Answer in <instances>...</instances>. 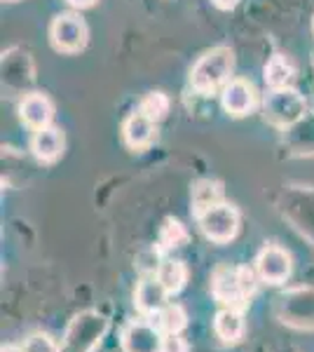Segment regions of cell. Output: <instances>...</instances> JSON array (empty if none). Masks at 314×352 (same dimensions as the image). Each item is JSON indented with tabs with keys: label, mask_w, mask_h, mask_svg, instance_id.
I'll return each instance as SVG.
<instances>
[{
	"label": "cell",
	"mask_w": 314,
	"mask_h": 352,
	"mask_svg": "<svg viewBox=\"0 0 314 352\" xmlns=\"http://www.w3.org/2000/svg\"><path fill=\"white\" fill-rule=\"evenodd\" d=\"M0 352H24V348H21V345H3Z\"/></svg>",
	"instance_id": "25"
},
{
	"label": "cell",
	"mask_w": 314,
	"mask_h": 352,
	"mask_svg": "<svg viewBox=\"0 0 314 352\" xmlns=\"http://www.w3.org/2000/svg\"><path fill=\"white\" fill-rule=\"evenodd\" d=\"M134 303L144 315L155 317L157 312L169 303V292L162 287V282H159L155 275H148L136 285Z\"/></svg>",
	"instance_id": "11"
},
{
	"label": "cell",
	"mask_w": 314,
	"mask_h": 352,
	"mask_svg": "<svg viewBox=\"0 0 314 352\" xmlns=\"http://www.w3.org/2000/svg\"><path fill=\"white\" fill-rule=\"evenodd\" d=\"M262 118L265 122H270L272 127L287 129L293 127L295 122H300L307 113V101L300 92H295L293 87H282V89H270L265 94L260 104Z\"/></svg>",
	"instance_id": "3"
},
{
	"label": "cell",
	"mask_w": 314,
	"mask_h": 352,
	"mask_svg": "<svg viewBox=\"0 0 314 352\" xmlns=\"http://www.w3.org/2000/svg\"><path fill=\"white\" fill-rule=\"evenodd\" d=\"M159 352H188V343L181 338V333H164Z\"/></svg>",
	"instance_id": "22"
},
{
	"label": "cell",
	"mask_w": 314,
	"mask_h": 352,
	"mask_svg": "<svg viewBox=\"0 0 314 352\" xmlns=\"http://www.w3.org/2000/svg\"><path fill=\"white\" fill-rule=\"evenodd\" d=\"M312 26H314V21H312Z\"/></svg>",
	"instance_id": "27"
},
{
	"label": "cell",
	"mask_w": 314,
	"mask_h": 352,
	"mask_svg": "<svg viewBox=\"0 0 314 352\" xmlns=\"http://www.w3.org/2000/svg\"><path fill=\"white\" fill-rule=\"evenodd\" d=\"M188 242V230L181 221L176 219H167L159 230V244L162 249H176V247H183Z\"/></svg>",
	"instance_id": "19"
},
{
	"label": "cell",
	"mask_w": 314,
	"mask_h": 352,
	"mask_svg": "<svg viewBox=\"0 0 314 352\" xmlns=\"http://www.w3.org/2000/svg\"><path fill=\"white\" fill-rule=\"evenodd\" d=\"M221 104L225 109L227 116L232 118H244L258 104V96H256V87L244 78H232L225 87L221 89Z\"/></svg>",
	"instance_id": "8"
},
{
	"label": "cell",
	"mask_w": 314,
	"mask_h": 352,
	"mask_svg": "<svg viewBox=\"0 0 314 352\" xmlns=\"http://www.w3.org/2000/svg\"><path fill=\"white\" fill-rule=\"evenodd\" d=\"M71 8H76V10H87V8H92V5L96 3V0H66Z\"/></svg>",
	"instance_id": "23"
},
{
	"label": "cell",
	"mask_w": 314,
	"mask_h": 352,
	"mask_svg": "<svg viewBox=\"0 0 314 352\" xmlns=\"http://www.w3.org/2000/svg\"><path fill=\"white\" fill-rule=\"evenodd\" d=\"M106 320L99 315H87L76 317V322L71 324V331H68V348H73V352H87L94 348L96 340H101V336L106 333Z\"/></svg>",
	"instance_id": "9"
},
{
	"label": "cell",
	"mask_w": 314,
	"mask_h": 352,
	"mask_svg": "<svg viewBox=\"0 0 314 352\" xmlns=\"http://www.w3.org/2000/svg\"><path fill=\"white\" fill-rule=\"evenodd\" d=\"M139 111L144 113V116L150 118L153 122L164 120V116L169 113V99H167V94H162V92H150V94H146V99L141 101Z\"/></svg>",
	"instance_id": "20"
},
{
	"label": "cell",
	"mask_w": 314,
	"mask_h": 352,
	"mask_svg": "<svg viewBox=\"0 0 314 352\" xmlns=\"http://www.w3.org/2000/svg\"><path fill=\"white\" fill-rule=\"evenodd\" d=\"M64 146H66L64 132H61L59 127H54V124H47V127H43V129H36L31 136L33 155L45 164L59 160L61 153H64Z\"/></svg>",
	"instance_id": "12"
},
{
	"label": "cell",
	"mask_w": 314,
	"mask_h": 352,
	"mask_svg": "<svg viewBox=\"0 0 314 352\" xmlns=\"http://www.w3.org/2000/svg\"><path fill=\"white\" fill-rule=\"evenodd\" d=\"M19 118L28 129H33V132L52 124L54 106H52V101H49V96L43 92L26 94L19 104Z\"/></svg>",
	"instance_id": "10"
},
{
	"label": "cell",
	"mask_w": 314,
	"mask_h": 352,
	"mask_svg": "<svg viewBox=\"0 0 314 352\" xmlns=\"http://www.w3.org/2000/svg\"><path fill=\"white\" fill-rule=\"evenodd\" d=\"M10 3H14V0H10Z\"/></svg>",
	"instance_id": "26"
},
{
	"label": "cell",
	"mask_w": 314,
	"mask_h": 352,
	"mask_svg": "<svg viewBox=\"0 0 314 352\" xmlns=\"http://www.w3.org/2000/svg\"><path fill=\"white\" fill-rule=\"evenodd\" d=\"M153 322L162 333H181L188 324V315L179 303H167L153 317Z\"/></svg>",
	"instance_id": "18"
},
{
	"label": "cell",
	"mask_w": 314,
	"mask_h": 352,
	"mask_svg": "<svg viewBox=\"0 0 314 352\" xmlns=\"http://www.w3.org/2000/svg\"><path fill=\"white\" fill-rule=\"evenodd\" d=\"M258 272L249 265H218L211 275V294L223 305L244 310L258 289Z\"/></svg>",
	"instance_id": "1"
},
{
	"label": "cell",
	"mask_w": 314,
	"mask_h": 352,
	"mask_svg": "<svg viewBox=\"0 0 314 352\" xmlns=\"http://www.w3.org/2000/svg\"><path fill=\"white\" fill-rule=\"evenodd\" d=\"M155 124L141 111L131 113L122 124V141L131 151H144L155 141Z\"/></svg>",
	"instance_id": "13"
},
{
	"label": "cell",
	"mask_w": 314,
	"mask_h": 352,
	"mask_svg": "<svg viewBox=\"0 0 314 352\" xmlns=\"http://www.w3.org/2000/svg\"><path fill=\"white\" fill-rule=\"evenodd\" d=\"M235 54L230 47H214L197 59L190 71V87L197 94H216L232 80Z\"/></svg>",
	"instance_id": "2"
},
{
	"label": "cell",
	"mask_w": 314,
	"mask_h": 352,
	"mask_svg": "<svg viewBox=\"0 0 314 352\" xmlns=\"http://www.w3.org/2000/svg\"><path fill=\"white\" fill-rule=\"evenodd\" d=\"M237 3H239V0H214V5H216V8H221V10H232Z\"/></svg>",
	"instance_id": "24"
},
{
	"label": "cell",
	"mask_w": 314,
	"mask_h": 352,
	"mask_svg": "<svg viewBox=\"0 0 314 352\" xmlns=\"http://www.w3.org/2000/svg\"><path fill=\"white\" fill-rule=\"evenodd\" d=\"M214 331L223 343H239L247 331V322H244V312L239 308H223L214 315Z\"/></svg>",
	"instance_id": "14"
},
{
	"label": "cell",
	"mask_w": 314,
	"mask_h": 352,
	"mask_svg": "<svg viewBox=\"0 0 314 352\" xmlns=\"http://www.w3.org/2000/svg\"><path fill=\"white\" fill-rule=\"evenodd\" d=\"M293 64L282 54H275L265 66V82L270 89H282V87H291V80H293Z\"/></svg>",
	"instance_id": "16"
},
{
	"label": "cell",
	"mask_w": 314,
	"mask_h": 352,
	"mask_svg": "<svg viewBox=\"0 0 314 352\" xmlns=\"http://www.w3.org/2000/svg\"><path fill=\"white\" fill-rule=\"evenodd\" d=\"M197 226L207 240L216 244H225L235 240L239 232V212L232 204L221 202L197 214Z\"/></svg>",
	"instance_id": "4"
},
{
	"label": "cell",
	"mask_w": 314,
	"mask_h": 352,
	"mask_svg": "<svg viewBox=\"0 0 314 352\" xmlns=\"http://www.w3.org/2000/svg\"><path fill=\"white\" fill-rule=\"evenodd\" d=\"M155 277L162 282V287L169 292V296H176L179 292H183L186 282H188V268L183 261L179 258H167L157 265Z\"/></svg>",
	"instance_id": "15"
},
{
	"label": "cell",
	"mask_w": 314,
	"mask_h": 352,
	"mask_svg": "<svg viewBox=\"0 0 314 352\" xmlns=\"http://www.w3.org/2000/svg\"><path fill=\"white\" fill-rule=\"evenodd\" d=\"M223 202V188L221 184L211 179H202L192 186V207H195V217L202 214L204 209L214 207V204H221Z\"/></svg>",
	"instance_id": "17"
},
{
	"label": "cell",
	"mask_w": 314,
	"mask_h": 352,
	"mask_svg": "<svg viewBox=\"0 0 314 352\" xmlns=\"http://www.w3.org/2000/svg\"><path fill=\"white\" fill-rule=\"evenodd\" d=\"M162 338L164 333L155 327V322L134 320L120 333V348L122 352H159Z\"/></svg>",
	"instance_id": "7"
},
{
	"label": "cell",
	"mask_w": 314,
	"mask_h": 352,
	"mask_svg": "<svg viewBox=\"0 0 314 352\" xmlns=\"http://www.w3.org/2000/svg\"><path fill=\"white\" fill-rule=\"evenodd\" d=\"M49 41L56 52L64 54H76L80 50H85V45L89 41V28L85 24V19L76 12H61L56 14L49 24Z\"/></svg>",
	"instance_id": "5"
},
{
	"label": "cell",
	"mask_w": 314,
	"mask_h": 352,
	"mask_svg": "<svg viewBox=\"0 0 314 352\" xmlns=\"http://www.w3.org/2000/svg\"><path fill=\"white\" fill-rule=\"evenodd\" d=\"M256 272H258L260 282L267 285H284L291 277L293 263H291V254L279 244H265L258 252L254 263Z\"/></svg>",
	"instance_id": "6"
},
{
	"label": "cell",
	"mask_w": 314,
	"mask_h": 352,
	"mask_svg": "<svg viewBox=\"0 0 314 352\" xmlns=\"http://www.w3.org/2000/svg\"><path fill=\"white\" fill-rule=\"evenodd\" d=\"M21 348H24V352H61V345L59 340H56L54 336H49V333H31L24 343H21Z\"/></svg>",
	"instance_id": "21"
}]
</instances>
